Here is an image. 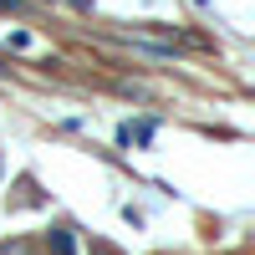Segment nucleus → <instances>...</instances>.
<instances>
[{
  "label": "nucleus",
  "mask_w": 255,
  "mask_h": 255,
  "mask_svg": "<svg viewBox=\"0 0 255 255\" xmlns=\"http://www.w3.org/2000/svg\"><path fill=\"white\" fill-rule=\"evenodd\" d=\"M0 255H36L31 240H10V245H0Z\"/></svg>",
  "instance_id": "nucleus-3"
},
{
  "label": "nucleus",
  "mask_w": 255,
  "mask_h": 255,
  "mask_svg": "<svg viewBox=\"0 0 255 255\" xmlns=\"http://www.w3.org/2000/svg\"><path fill=\"white\" fill-rule=\"evenodd\" d=\"M148 133H153V123H123L118 128V143L128 148V143H148Z\"/></svg>",
  "instance_id": "nucleus-1"
},
{
  "label": "nucleus",
  "mask_w": 255,
  "mask_h": 255,
  "mask_svg": "<svg viewBox=\"0 0 255 255\" xmlns=\"http://www.w3.org/2000/svg\"><path fill=\"white\" fill-rule=\"evenodd\" d=\"M199 5H209V0H199Z\"/></svg>",
  "instance_id": "nucleus-7"
},
{
  "label": "nucleus",
  "mask_w": 255,
  "mask_h": 255,
  "mask_svg": "<svg viewBox=\"0 0 255 255\" xmlns=\"http://www.w3.org/2000/svg\"><path fill=\"white\" fill-rule=\"evenodd\" d=\"M51 250H56V255H72V235H67V230H56V235H51Z\"/></svg>",
  "instance_id": "nucleus-2"
},
{
  "label": "nucleus",
  "mask_w": 255,
  "mask_h": 255,
  "mask_svg": "<svg viewBox=\"0 0 255 255\" xmlns=\"http://www.w3.org/2000/svg\"><path fill=\"white\" fill-rule=\"evenodd\" d=\"M92 255H123V250H113V245H102V240H92Z\"/></svg>",
  "instance_id": "nucleus-4"
},
{
  "label": "nucleus",
  "mask_w": 255,
  "mask_h": 255,
  "mask_svg": "<svg viewBox=\"0 0 255 255\" xmlns=\"http://www.w3.org/2000/svg\"><path fill=\"white\" fill-rule=\"evenodd\" d=\"M72 5H77V10H92V0H72Z\"/></svg>",
  "instance_id": "nucleus-5"
},
{
  "label": "nucleus",
  "mask_w": 255,
  "mask_h": 255,
  "mask_svg": "<svg viewBox=\"0 0 255 255\" xmlns=\"http://www.w3.org/2000/svg\"><path fill=\"white\" fill-rule=\"evenodd\" d=\"M0 10H15V0H0Z\"/></svg>",
  "instance_id": "nucleus-6"
}]
</instances>
